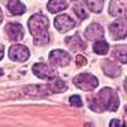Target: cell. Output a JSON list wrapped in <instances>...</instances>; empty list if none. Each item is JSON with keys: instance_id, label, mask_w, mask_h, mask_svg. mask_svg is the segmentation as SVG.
<instances>
[{"instance_id": "5bb4252c", "label": "cell", "mask_w": 127, "mask_h": 127, "mask_svg": "<svg viewBox=\"0 0 127 127\" xmlns=\"http://www.w3.org/2000/svg\"><path fill=\"white\" fill-rule=\"evenodd\" d=\"M67 8V3L66 0H50L47 4V9L48 12L55 14V13H60L62 10H65Z\"/></svg>"}, {"instance_id": "8992f818", "label": "cell", "mask_w": 127, "mask_h": 127, "mask_svg": "<svg viewBox=\"0 0 127 127\" xmlns=\"http://www.w3.org/2000/svg\"><path fill=\"white\" fill-rule=\"evenodd\" d=\"M109 33L113 39H122L127 37V18L117 19L109 26Z\"/></svg>"}, {"instance_id": "e0dca14e", "label": "cell", "mask_w": 127, "mask_h": 127, "mask_svg": "<svg viewBox=\"0 0 127 127\" xmlns=\"http://www.w3.org/2000/svg\"><path fill=\"white\" fill-rule=\"evenodd\" d=\"M113 57L122 64H127V46H117L113 50Z\"/></svg>"}, {"instance_id": "5b68a950", "label": "cell", "mask_w": 127, "mask_h": 127, "mask_svg": "<svg viewBox=\"0 0 127 127\" xmlns=\"http://www.w3.org/2000/svg\"><path fill=\"white\" fill-rule=\"evenodd\" d=\"M71 61L70 55L66 51L61 50H54L50 52V62L54 67H64L67 66Z\"/></svg>"}, {"instance_id": "9c48e42d", "label": "cell", "mask_w": 127, "mask_h": 127, "mask_svg": "<svg viewBox=\"0 0 127 127\" xmlns=\"http://www.w3.org/2000/svg\"><path fill=\"white\" fill-rule=\"evenodd\" d=\"M9 57L13 61H18V62H23L27 61L29 57V51L26 46L23 45H13L9 48Z\"/></svg>"}, {"instance_id": "ac0fdd59", "label": "cell", "mask_w": 127, "mask_h": 127, "mask_svg": "<svg viewBox=\"0 0 127 127\" xmlns=\"http://www.w3.org/2000/svg\"><path fill=\"white\" fill-rule=\"evenodd\" d=\"M108 48H109V46H108V43L104 39H98L93 45V51L95 52V54H98V55H105L108 52Z\"/></svg>"}, {"instance_id": "52a82bcc", "label": "cell", "mask_w": 127, "mask_h": 127, "mask_svg": "<svg viewBox=\"0 0 127 127\" xmlns=\"http://www.w3.org/2000/svg\"><path fill=\"white\" fill-rule=\"evenodd\" d=\"M32 71L33 74L39 78V79H45V80H54L56 78V72L54 71V69H51L50 66H47L46 64H34L33 67H32Z\"/></svg>"}, {"instance_id": "603a6c76", "label": "cell", "mask_w": 127, "mask_h": 127, "mask_svg": "<svg viewBox=\"0 0 127 127\" xmlns=\"http://www.w3.org/2000/svg\"><path fill=\"white\" fill-rule=\"evenodd\" d=\"M109 126H111V127H114V126H116V127H122V126H123V123H121V122H120V121H117V120H113V121L109 123Z\"/></svg>"}, {"instance_id": "7c38bea8", "label": "cell", "mask_w": 127, "mask_h": 127, "mask_svg": "<svg viewBox=\"0 0 127 127\" xmlns=\"http://www.w3.org/2000/svg\"><path fill=\"white\" fill-rule=\"evenodd\" d=\"M104 36V29L100 24L98 23H92L87 29H85V37L88 39H99L103 38Z\"/></svg>"}, {"instance_id": "8fae6325", "label": "cell", "mask_w": 127, "mask_h": 127, "mask_svg": "<svg viewBox=\"0 0 127 127\" xmlns=\"http://www.w3.org/2000/svg\"><path fill=\"white\" fill-rule=\"evenodd\" d=\"M5 32H6L8 37L13 41H19L24 36V29L22 24H19V23H8L5 27Z\"/></svg>"}, {"instance_id": "d6986e66", "label": "cell", "mask_w": 127, "mask_h": 127, "mask_svg": "<svg viewBox=\"0 0 127 127\" xmlns=\"http://www.w3.org/2000/svg\"><path fill=\"white\" fill-rule=\"evenodd\" d=\"M103 3L104 0H85V4L89 8V10L94 13H100L103 9Z\"/></svg>"}, {"instance_id": "83f0119b", "label": "cell", "mask_w": 127, "mask_h": 127, "mask_svg": "<svg viewBox=\"0 0 127 127\" xmlns=\"http://www.w3.org/2000/svg\"><path fill=\"white\" fill-rule=\"evenodd\" d=\"M0 74H3V70H0Z\"/></svg>"}, {"instance_id": "7402d4cb", "label": "cell", "mask_w": 127, "mask_h": 127, "mask_svg": "<svg viewBox=\"0 0 127 127\" xmlns=\"http://www.w3.org/2000/svg\"><path fill=\"white\" fill-rule=\"evenodd\" d=\"M85 64H87V60H85V57H84V56L79 55V56L76 57V65H78V66H84Z\"/></svg>"}, {"instance_id": "6da1fadb", "label": "cell", "mask_w": 127, "mask_h": 127, "mask_svg": "<svg viewBox=\"0 0 127 127\" xmlns=\"http://www.w3.org/2000/svg\"><path fill=\"white\" fill-rule=\"evenodd\" d=\"M89 105H90V108L95 112H102L104 109L112 111V112L117 111L118 105H120L118 95L111 88H103L98 93L97 98H90Z\"/></svg>"}, {"instance_id": "4316f807", "label": "cell", "mask_w": 127, "mask_h": 127, "mask_svg": "<svg viewBox=\"0 0 127 127\" xmlns=\"http://www.w3.org/2000/svg\"><path fill=\"white\" fill-rule=\"evenodd\" d=\"M125 114H126V117H127V105L125 107Z\"/></svg>"}, {"instance_id": "277c9868", "label": "cell", "mask_w": 127, "mask_h": 127, "mask_svg": "<svg viewBox=\"0 0 127 127\" xmlns=\"http://www.w3.org/2000/svg\"><path fill=\"white\" fill-rule=\"evenodd\" d=\"M72 83L81 90H93L98 87V79L92 74H80L74 78Z\"/></svg>"}, {"instance_id": "2e32d148", "label": "cell", "mask_w": 127, "mask_h": 127, "mask_svg": "<svg viewBox=\"0 0 127 127\" xmlns=\"http://www.w3.org/2000/svg\"><path fill=\"white\" fill-rule=\"evenodd\" d=\"M66 43L67 46L71 48V50H84L85 48V43H84V41L79 37V34L76 33L75 36H71V37H67L66 38Z\"/></svg>"}, {"instance_id": "30bf717a", "label": "cell", "mask_w": 127, "mask_h": 127, "mask_svg": "<svg viewBox=\"0 0 127 127\" xmlns=\"http://www.w3.org/2000/svg\"><path fill=\"white\" fill-rule=\"evenodd\" d=\"M54 24H55L56 29L59 32H61V33H66V32H69L70 29H72L74 27H75L74 19H71L69 15H65V14L56 17Z\"/></svg>"}, {"instance_id": "d4e9b609", "label": "cell", "mask_w": 127, "mask_h": 127, "mask_svg": "<svg viewBox=\"0 0 127 127\" xmlns=\"http://www.w3.org/2000/svg\"><path fill=\"white\" fill-rule=\"evenodd\" d=\"M3 18H4L3 17V12H1V8H0V23L3 22Z\"/></svg>"}, {"instance_id": "3957f363", "label": "cell", "mask_w": 127, "mask_h": 127, "mask_svg": "<svg viewBox=\"0 0 127 127\" xmlns=\"http://www.w3.org/2000/svg\"><path fill=\"white\" fill-rule=\"evenodd\" d=\"M67 89L66 84L60 79H54V81L45 85H33L27 87L26 93L29 95H36V97H42V95H48L52 93H61Z\"/></svg>"}, {"instance_id": "cb8c5ba5", "label": "cell", "mask_w": 127, "mask_h": 127, "mask_svg": "<svg viewBox=\"0 0 127 127\" xmlns=\"http://www.w3.org/2000/svg\"><path fill=\"white\" fill-rule=\"evenodd\" d=\"M3 56H4V47L0 45V60L3 59Z\"/></svg>"}, {"instance_id": "4fadbf2b", "label": "cell", "mask_w": 127, "mask_h": 127, "mask_svg": "<svg viewBox=\"0 0 127 127\" xmlns=\"http://www.w3.org/2000/svg\"><path fill=\"white\" fill-rule=\"evenodd\" d=\"M103 72L111 78H117L121 74V67L113 61H107L103 64Z\"/></svg>"}, {"instance_id": "ffe728a7", "label": "cell", "mask_w": 127, "mask_h": 127, "mask_svg": "<svg viewBox=\"0 0 127 127\" xmlns=\"http://www.w3.org/2000/svg\"><path fill=\"white\" fill-rule=\"evenodd\" d=\"M74 12H75V14L78 15V18H80L81 20L87 19L88 18V13L84 10V8L81 6V4H76L74 5Z\"/></svg>"}, {"instance_id": "7a4b0ae2", "label": "cell", "mask_w": 127, "mask_h": 127, "mask_svg": "<svg viewBox=\"0 0 127 127\" xmlns=\"http://www.w3.org/2000/svg\"><path fill=\"white\" fill-rule=\"evenodd\" d=\"M28 28L36 45H46L50 41L48 19L43 14H34L28 20Z\"/></svg>"}, {"instance_id": "9a60e30c", "label": "cell", "mask_w": 127, "mask_h": 127, "mask_svg": "<svg viewBox=\"0 0 127 127\" xmlns=\"http://www.w3.org/2000/svg\"><path fill=\"white\" fill-rule=\"evenodd\" d=\"M8 9L9 12L14 15H22L26 13V6L19 1V0H9L8 1Z\"/></svg>"}, {"instance_id": "ba28073f", "label": "cell", "mask_w": 127, "mask_h": 127, "mask_svg": "<svg viewBox=\"0 0 127 127\" xmlns=\"http://www.w3.org/2000/svg\"><path fill=\"white\" fill-rule=\"evenodd\" d=\"M109 14L117 18H127V0H111Z\"/></svg>"}, {"instance_id": "484cf974", "label": "cell", "mask_w": 127, "mask_h": 127, "mask_svg": "<svg viewBox=\"0 0 127 127\" xmlns=\"http://www.w3.org/2000/svg\"><path fill=\"white\" fill-rule=\"evenodd\" d=\"M125 90H126V93H127V79L125 80Z\"/></svg>"}, {"instance_id": "44dd1931", "label": "cell", "mask_w": 127, "mask_h": 127, "mask_svg": "<svg viewBox=\"0 0 127 127\" xmlns=\"http://www.w3.org/2000/svg\"><path fill=\"white\" fill-rule=\"evenodd\" d=\"M69 102H70L71 105H74V107H81L83 105V100L79 95H71Z\"/></svg>"}]
</instances>
